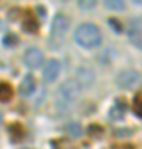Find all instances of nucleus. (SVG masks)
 I'll list each match as a JSON object with an SVG mask.
<instances>
[{"label": "nucleus", "instance_id": "1", "mask_svg": "<svg viewBox=\"0 0 142 149\" xmlns=\"http://www.w3.org/2000/svg\"><path fill=\"white\" fill-rule=\"evenodd\" d=\"M73 37H74V42L83 48H96L103 42L101 28L96 23H91V22H84V23L78 25Z\"/></svg>", "mask_w": 142, "mask_h": 149}, {"label": "nucleus", "instance_id": "2", "mask_svg": "<svg viewBox=\"0 0 142 149\" xmlns=\"http://www.w3.org/2000/svg\"><path fill=\"white\" fill-rule=\"evenodd\" d=\"M79 93H81V85L76 80H68L61 83L60 88L56 90L55 101H56L58 108H71L74 101L78 100Z\"/></svg>", "mask_w": 142, "mask_h": 149}, {"label": "nucleus", "instance_id": "3", "mask_svg": "<svg viewBox=\"0 0 142 149\" xmlns=\"http://www.w3.org/2000/svg\"><path fill=\"white\" fill-rule=\"evenodd\" d=\"M142 83V74L134 68L122 70L117 74V86H121L122 90H134L136 86Z\"/></svg>", "mask_w": 142, "mask_h": 149}, {"label": "nucleus", "instance_id": "4", "mask_svg": "<svg viewBox=\"0 0 142 149\" xmlns=\"http://www.w3.org/2000/svg\"><path fill=\"white\" fill-rule=\"evenodd\" d=\"M23 63L28 66V68H40L43 63V53L42 50L32 47L26 48L25 53H23Z\"/></svg>", "mask_w": 142, "mask_h": 149}, {"label": "nucleus", "instance_id": "5", "mask_svg": "<svg viewBox=\"0 0 142 149\" xmlns=\"http://www.w3.org/2000/svg\"><path fill=\"white\" fill-rule=\"evenodd\" d=\"M69 28V18L63 13H56L51 22V33L53 35H63Z\"/></svg>", "mask_w": 142, "mask_h": 149}, {"label": "nucleus", "instance_id": "6", "mask_svg": "<svg viewBox=\"0 0 142 149\" xmlns=\"http://www.w3.org/2000/svg\"><path fill=\"white\" fill-rule=\"evenodd\" d=\"M60 61L58 60H48L46 63H45V66H43V78L48 81V83H51V81H55L56 78H58L60 74Z\"/></svg>", "mask_w": 142, "mask_h": 149}, {"label": "nucleus", "instance_id": "7", "mask_svg": "<svg viewBox=\"0 0 142 149\" xmlns=\"http://www.w3.org/2000/svg\"><path fill=\"white\" fill-rule=\"evenodd\" d=\"M35 88H37V81H35V78L33 76H25L23 78V81L20 83V86H18V93H20L23 98H26V96H32L33 91H35Z\"/></svg>", "mask_w": 142, "mask_h": 149}, {"label": "nucleus", "instance_id": "8", "mask_svg": "<svg viewBox=\"0 0 142 149\" xmlns=\"http://www.w3.org/2000/svg\"><path fill=\"white\" fill-rule=\"evenodd\" d=\"M124 114H126V101L117 100L114 106L109 109V118L112 121H121V119H124Z\"/></svg>", "mask_w": 142, "mask_h": 149}, {"label": "nucleus", "instance_id": "9", "mask_svg": "<svg viewBox=\"0 0 142 149\" xmlns=\"http://www.w3.org/2000/svg\"><path fill=\"white\" fill-rule=\"evenodd\" d=\"M12 96H13V88H12V85L7 83V81H2L0 83V101L2 103L10 101Z\"/></svg>", "mask_w": 142, "mask_h": 149}, {"label": "nucleus", "instance_id": "10", "mask_svg": "<svg viewBox=\"0 0 142 149\" xmlns=\"http://www.w3.org/2000/svg\"><path fill=\"white\" fill-rule=\"evenodd\" d=\"M78 76H79V85L81 86H88V85H91V81L94 80V76H93V73H91V71H88V70L86 68H81L78 71Z\"/></svg>", "mask_w": 142, "mask_h": 149}, {"label": "nucleus", "instance_id": "11", "mask_svg": "<svg viewBox=\"0 0 142 149\" xmlns=\"http://www.w3.org/2000/svg\"><path fill=\"white\" fill-rule=\"evenodd\" d=\"M38 27H40V25H38V20L32 15H28V18L23 22V28H25L26 32H30V33H37Z\"/></svg>", "mask_w": 142, "mask_h": 149}, {"label": "nucleus", "instance_id": "12", "mask_svg": "<svg viewBox=\"0 0 142 149\" xmlns=\"http://www.w3.org/2000/svg\"><path fill=\"white\" fill-rule=\"evenodd\" d=\"M132 109L139 118H142V91L134 95V100H132Z\"/></svg>", "mask_w": 142, "mask_h": 149}, {"label": "nucleus", "instance_id": "13", "mask_svg": "<svg viewBox=\"0 0 142 149\" xmlns=\"http://www.w3.org/2000/svg\"><path fill=\"white\" fill-rule=\"evenodd\" d=\"M104 7L109 10H124V2L121 0H107L104 2Z\"/></svg>", "mask_w": 142, "mask_h": 149}, {"label": "nucleus", "instance_id": "14", "mask_svg": "<svg viewBox=\"0 0 142 149\" xmlns=\"http://www.w3.org/2000/svg\"><path fill=\"white\" fill-rule=\"evenodd\" d=\"M8 129H10L13 139H21V138H23V134H25V131H23V128H21L20 124H12Z\"/></svg>", "mask_w": 142, "mask_h": 149}, {"label": "nucleus", "instance_id": "15", "mask_svg": "<svg viewBox=\"0 0 142 149\" xmlns=\"http://www.w3.org/2000/svg\"><path fill=\"white\" fill-rule=\"evenodd\" d=\"M66 131H68L71 136H79V134H81V128H79L78 123H69L68 126H66Z\"/></svg>", "mask_w": 142, "mask_h": 149}, {"label": "nucleus", "instance_id": "16", "mask_svg": "<svg viewBox=\"0 0 142 149\" xmlns=\"http://www.w3.org/2000/svg\"><path fill=\"white\" fill-rule=\"evenodd\" d=\"M88 131H89V134L93 138H101V134H103V128H101L99 124H91Z\"/></svg>", "mask_w": 142, "mask_h": 149}, {"label": "nucleus", "instance_id": "17", "mask_svg": "<svg viewBox=\"0 0 142 149\" xmlns=\"http://www.w3.org/2000/svg\"><path fill=\"white\" fill-rule=\"evenodd\" d=\"M17 42H18V38H17L15 35H7V37L3 38V43H5L7 47H12V45H17Z\"/></svg>", "mask_w": 142, "mask_h": 149}, {"label": "nucleus", "instance_id": "18", "mask_svg": "<svg viewBox=\"0 0 142 149\" xmlns=\"http://www.w3.org/2000/svg\"><path fill=\"white\" fill-rule=\"evenodd\" d=\"M112 149H136L134 144H129V143H124V144H114Z\"/></svg>", "mask_w": 142, "mask_h": 149}]
</instances>
